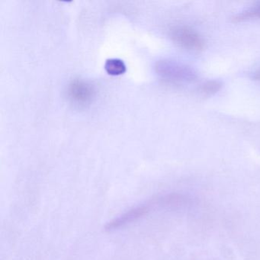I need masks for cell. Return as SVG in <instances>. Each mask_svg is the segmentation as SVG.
Masks as SVG:
<instances>
[{
  "mask_svg": "<svg viewBox=\"0 0 260 260\" xmlns=\"http://www.w3.org/2000/svg\"><path fill=\"white\" fill-rule=\"evenodd\" d=\"M220 85L216 82H208L202 86V91L205 92H215L218 89Z\"/></svg>",
  "mask_w": 260,
  "mask_h": 260,
  "instance_id": "cell-4",
  "label": "cell"
},
{
  "mask_svg": "<svg viewBox=\"0 0 260 260\" xmlns=\"http://www.w3.org/2000/svg\"><path fill=\"white\" fill-rule=\"evenodd\" d=\"M173 38L182 46L191 50H202L205 41L196 31L187 28H179L173 31Z\"/></svg>",
  "mask_w": 260,
  "mask_h": 260,
  "instance_id": "cell-1",
  "label": "cell"
},
{
  "mask_svg": "<svg viewBox=\"0 0 260 260\" xmlns=\"http://www.w3.org/2000/svg\"><path fill=\"white\" fill-rule=\"evenodd\" d=\"M106 70L110 75L116 76L124 74L126 71L125 65L118 59H111L106 63Z\"/></svg>",
  "mask_w": 260,
  "mask_h": 260,
  "instance_id": "cell-2",
  "label": "cell"
},
{
  "mask_svg": "<svg viewBox=\"0 0 260 260\" xmlns=\"http://www.w3.org/2000/svg\"><path fill=\"white\" fill-rule=\"evenodd\" d=\"M255 18H260V4L240 13L235 19L241 21L244 19H255Z\"/></svg>",
  "mask_w": 260,
  "mask_h": 260,
  "instance_id": "cell-3",
  "label": "cell"
},
{
  "mask_svg": "<svg viewBox=\"0 0 260 260\" xmlns=\"http://www.w3.org/2000/svg\"><path fill=\"white\" fill-rule=\"evenodd\" d=\"M253 78L255 79V80H258V81L260 82V71H257V72L255 73L254 74Z\"/></svg>",
  "mask_w": 260,
  "mask_h": 260,
  "instance_id": "cell-5",
  "label": "cell"
}]
</instances>
